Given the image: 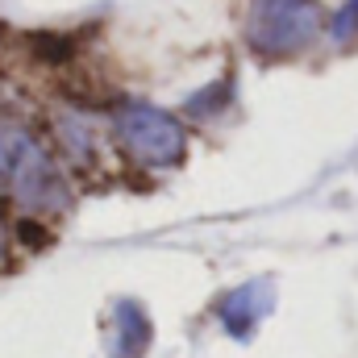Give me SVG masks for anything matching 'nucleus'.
<instances>
[{"instance_id":"obj_5","label":"nucleus","mask_w":358,"mask_h":358,"mask_svg":"<svg viewBox=\"0 0 358 358\" xmlns=\"http://www.w3.org/2000/svg\"><path fill=\"white\" fill-rule=\"evenodd\" d=\"M255 296H259V283H250V287L234 292V296H229V300L221 304V317H225V329H229V334L246 338V334H250V325H255V321L263 317V313H259V308L250 304Z\"/></svg>"},{"instance_id":"obj_1","label":"nucleus","mask_w":358,"mask_h":358,"mask_svg":"<svg viewBox=\"0 0 358 358\" xmlns=\"http://www.w3.org/2000/svg\"><path fill=\"white\" fill-rule=\"evenodd\" d=\"M0 192L13 196L29 217L67 213V179L55 155L13 117L0 113Z\"/></svg>"},{"instance_id":"obj_4","label":"nucleus","mask_w":358,"mask_h":358,"mask_svg":"<svg viewBox=\"0 0 358 358\" xmlns=\"http://www.w3.org/2000/svg\"><path fill=\"white\" fill-rule=\"evenodd\" d=\"M146 346H150V321H146V313L134 300H121L117 317H113V355L138 358Z\"/></svg>"},{"instance_id":"obj_2","label":"nucleus","mask_w":358,"mask_h":358,"mask_svg":"<svg viewBox=\"0 0 358 358\" xmlns=\"http://www.w3.org/2000/svg\"><path fill=\"white\" fill-rule=\"evenodd\" d=\"M113 134L121 150L142 167H176L187 155V129L179 125V117L146 100L121 104L113 113Z\"/></svg>"},{"instance_id":"obj_3","label":"nucleus","mask_w":358,"mask_h":358,"mask_svg":"<svg viewBox=\"0 0 358 358\" xmlns=\"http://www.w3.org/2000/svg\"><path fill=\"white\" fill-rule=\"evenodd\" d=\"M317 29L313 0H255L250 13V46L259 59H287Z\"/></svg>"}]
</instances>
